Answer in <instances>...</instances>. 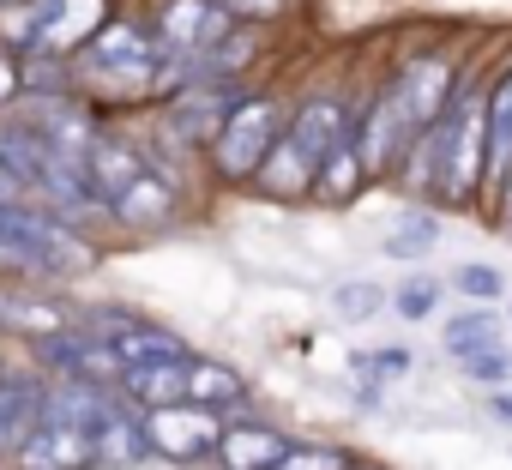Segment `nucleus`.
Instances as JSON below:
<instances>
[{"label":"nucleus","mask_w":512,"mask_h":470,"mask_svg":"<svg viewBox=\"0 0 512 470\" xmlns=\"http://www.w3.org/2000/svg\"><path fill=\"white\" fill-rule=\"evenodd\" d=\"M0 157L25 175V187H31L37 205L61 211L67 223H73V217H109V205H103V193H97V181H91V163H85L79 151L43 139L37 127L7 121V127H0Z\"/></svg>","instance_id":"2"},{"label":"nucleus","mask_w":512,"mask_h":470,"mask_svg":"<svg viewBox=\"0 0 512 470\" xmlns=\"http://www.w3.org/2000/svg\"><path fill=\"white\" fill-rule=\"evenodd\" d=\"M109 25V0H25L7 25V49L19 55H79Z\"/></svg>","instance_id":"5"},{"label":"nucleus","mask_w":512,"mask_h":470,"mask_svg":"<svg viewBox=\"0 0 512 470\" xmlns=\"http://www.w3.org/2000/svg\"><path fill=\"white\" fill-rule=\"evenodd\" d=\"M392 314L398 320H434L440 314V278H404V284H392Z\"/></svg>","instance_id":"29"},{"label":"nucleus","mask_w":512,"mask_h":470,"mask_svg":"<svg viewBox=\"0 0 512 470\" xmlns=\"http://www.w3.org/2000/svg\"><path fill=\"white\" fill-rule=\"evenodd\" d=\"M506 314H494V302H476V308H464V314H446L440 320V350L458 362V356H470V350H488V344H506Z\"/></svg>","instance_id":"19"},{"label":"nucleus","mask_w":512,"mask_h":470,"mask_svg":"<svg viewBox=\"0 0 512 470\" xmlns=\"http://www.w3.org/2000/svg\"><path fill=\"white\" fill-rule=\"evenodd\" d=\"M175 211H181V199H175V181L169 175H157V169H145L121 199H115V223H127V229H169L175 223Z\"/></svg>","instance_id":"17"},{"label":"nucleus","mask_w":512,"mask_h":470,"mask_svg":"<svg viewBox=\"0 0 512 470\" xmlns=\"http://www.w3.org/2000/svg\"><path fill=\"white\" fill-rule=\"evenodd\" d=\"M452 290H458L464 302H500V296H506V272H494V266L470 260V266H458V272H452Z\"/></svg>","instance_id":"30"},{"label":"nucleus","mask_w":512,"mask_h":470,"mask_svg":"<svg viewBox=\"0 0 512 470\" xmlns=\"http://www.w3.org/2000/svg\"><path fill=\"white\" fill-rule=\"evenodd\" d=\"M0 326H7V332H31V338H49V332H67V314L49 308V302H31V296L0 290Z\"/></svg>","instance_id":"25"},{"label":"nucleus","mask_w":512,"mask_h":470,"mask_svg":"<svg viewBox=\"0 0 512 470\" xmlns=\"http://www.w3.org/2000/svg\"><path fill=\"white\" fill-rule=\"evenodd\" d=\"M374 187V169H368V157H362V145H356V133L320 163V181H314V199L320 205H350V199H362Z\"/></svg>","instance_id":"18"},{"label":"nucleus","mask_w":512,"mask_h":470,"mask_svg":"<svg viewBox=\"0 0 512 470\" xmlns=\"http://www.w3.org/2000/svg\"><path fill=\"white\" fill-rule=\"evenodd\" d=\"M241 79H223V85H187V91H175L169 97V109H163V133L169 139H181L187 151L193 145H211L217 133H223V121H229V109L241 103Z\"/></svg>","instance_id":"8"},{"label":"nucleus","mask_w":512,"mask_h":470,"mask_svg":"<svg viewBox=\"0 0 512 470\" xmlns=\"http://www.w3.org/2000/svg\"><path fill=\"white\" fill-rule=\"evenodd\" d=\"M506 163H512V67H500V79L488 85V193L506 175Z\"/></svg>","instance_id":"22"},{"label":"nucleus","mask_w":512,"mask_h":470,"mask_svg":"<svg viewBox=\"0 0 512 470\" xmlns=\"http://www.w3.org/2000/svg\"><path fill=\"white\" fill-rule=\"evenodd\" d=\"M145 458H157L151 428H145V410L121 392V398L97 416V470H133V464H145Z\"/></svg>","instance_id":"12"},{"label":"nucleus","mask_w":512,"mask_h":470,"mask_svg":"<svg viewBox=\"0 0 512 470\" xmlns=\"http://www.w3.org/2000/svg\"><path fill=\"white\" fill-rule=\"evenodd\" d=\"M350 470H380V464H368V458H350Z\"/></svg>","instance_id":"37"},{"label":"nucleus","mask_w":512,"mask_h":470,"mask_svg":"<svg viewBox=\"0 0 512 470\" xmlns=\"http://www.w3.org/2000/svg\"><path fill=\"white\" fill-rule=\"evenodd\" d=\"M43 398H49V380L0 374V458H13L25 446V434L43 422Z\"/></svg>","instance_id":"15"},{"label":"nucleus","mask_w":512,"mask_h":470,"mask_svg":"<svg viewBox=\"0 0 512 470\" xmlns=\"http://www.w3.org/2000/svg\"><path fill=\"white\" fill-rule=\"evenodd\" d=\"M19 470H97V428H79V422H55L43 416L25 446L13 452Z\"/></svg>","instance_id":"10"},{"label":"nucleus","mask_w":512,"mask_h":470,"mask_svg":"<svg viewBox=\"0 0 512 470\" xmlns=\"http://www.w3.org/2000/svg\"><path fill=\"white\" fill-rule=\"evenodd\" d=\"M278 470H350V452L344 446H320V440H290Z\"/></svg>","instance_id":"31"},{"label":"nucleus","mask_w":512,"mask_h":470,"mask_svg":"<svg viewBox=\"0 0 512 470\" xmlns=\"http://www.w3.org/2000/svg\"><path fill=\"white\" fill-rule=\"evenodd\" d=\"M482 217L500 229V235H512V163H506V175L494 181V193H488V205H482Z\"/></svg>","instance_id":"32"},{"label":"nucleus","mask_w":512,"mask_h":470,"mask_svg":"<svg viewBox=\"0 0 512 470\" xmlns=\"http://www.w3.org/2000/svg\"><path fill=\"white\" fill-rule=\"evenodd\" d=\"M482 404H488V422L512 428V386H488V392H482Z\"/></svg>","instance_id":"35"},{"label":"nucleus","mask_w":512,"mask_h":470,"mask_svg":"<svg viewBox=\"0 0 512 470\" xmlns=\"http://www.w3.org/2000/svg\"><path fill=\"white\" fill-rule=\"evenodd\" d=\"M223 7H229L241 25H272V19L290 13V0H223Z\"/></svg>","instance_id":"33"},{"label":"nucleus","mask_w":512,"mask_h":470,"mask_svg":"<svg viewBox=\"0 0 512 470\" xmlns=\"http://www.w3.org/2000/svg\"><path fill=\"white\" fill-rule=\"evenodd\" d=\"M163 67H169V43L157 37L151 19H109L79 55H73V73L79 85H109L121 97H157L163 91Z\"/></svg>","instance_id":"3"},{"label":"nucleus","mask_w":512,"mask_h":470,"mask_svg":"<svg viewBox=\"0 0 512 470\" xmlns=\"http://www.w3.org/2000/svg\"><path fill=\"white\" fill-rule=\"evenodd\" d=\"M187 398H193V404H211V410H223V416H241V410H247V380H241V368H229V362L193 356V362H187Z\"/></svg>","instance_id":"20"},{"label":"nucleus","mask_w":512,"mask_h":470,"mask_svg":"<svg viewBox=\"0 0 512 470\" xmlns=\"http://www.w3.org/2000/svg\"><path fill=\"white\" fill-rule=\"evenodd\" d=\"M506 326H512V308H506Z\"/></svg>","instance_id":"38"},{"label":"nucleus","mask_w":512,"mask_h":470,"mask_svg":"<svg viewBox=\"0 0 512 470\" xmlns=\"http://www.w3.org/2000/svg\"><path fill=\"white\" fill-rule=\"evenodd\" d=\"M0 205H37V199H31V187H25V175H19L7 157H0Z\"/></svg>","instance_id":"34"},{"label":"nucleus","mask_w":512,"mask_h":470,"mask_svg":"<svg viewBox=\"0 0 512 470\" xmlns=\"http://www.w3.org/2000/svg\"><path fill=\"white\" fill-rule=\"evenodd\" d=\"M85 163H91V181H97V193H103V205H109V211H115V199H121V193L151 169V163H145V151H139V145H127L121 133H97V139H91V151H85Z\"/></svg>","instance_id":"16"},{"label":"nucleus","mask_w":512,"mask_h":470,"mask_svg":"<svg viewBox=\"0 0 512 470\" xmlns=\"http://www.w3.org/2000/svg\"><path fill=\"white\" fill-rule=\"evenodd\" d=\"M416 368V350L410 344H380V350H356L350 356V374L362 380V386H392V380H404Z\"/></svg>","instance_id":"26"},{"label":"nucleus","mask_w":512,"mask_h":470,"mask_svg":"<svg viewBox=\"0 0 512 470\" xmlns=\"http://www.w3.org/2000/svg\"><path fill=\"white\" fill-rule=\"evenodd\" d=\"M386 85H392L398 109L410 115V127L422 133V127H434V121L446 115V103L458 97V85H464V61H458L452 49H440V43H422V49H410V55L392 61Z\"/></svg>","instance_id":"6"},{"label":"nucleus","mask_w":512,"mask_h":470,"mask_svg":"<svg viewBox=\"0 0 512 470\" xmlns=\"http://www.w3.org/2000/svg\"><path fill=\"white\" fill-rule=\"evenodd\" d=\"M314 181H320V163L284 133L278 145H272V157L260 163V175H253V187H260L266 199H278V205H296V199H314Z\"/></svg>","instance_id":"14"},{"label":"nucleus","mask_w":512,"mask_h":470,"mask_svg":"<svg viewBox=\"0 0 512 470\" xmlns=\"http://www.w3.org/2000/svg\"><path fill=\"white\" fill-rule=\"evenodd\" d=\"M187 362H145V368H121V392L139 404V410H157V404H181L187 398Z\"/></svg>","instance_id":"21"},{"label":"nucleus","mask_w":512,"mask_h":470,"mask_svg":"<svg viewBox=\"0 0 512 470\" xmlns=\"http://www.w3.org/2000/svg\"><path fill=\"white\" fill-rule=\"evenodd\" d=\"M37 356H43V368H55V374L121 386V350H115V338H103V332H49V338H37Z\"/></svg>","instance_id":"11"},{"label":"nucleus","mask_w":512,"mask_h":470,"mask_svg":"<svg viewBox=\"0 0 512 470\" xmlns=\"http://www.w3.org/2000/svg\"><path fill=\"white\" fill-rule=\"evenodd\" d=\"M392 260H428L440 248V205H416L410 217H398L386 229V242H380Z\"/></svg>","instance_id":"23"},{"label":"nucleus","mask_w":512,"mask_h":470,"mask_svg":"<svg viewBox=\"0 0 512 470\" xmlns=\"http://www.w3.org/2000/svg\"><path fill=\"white\" fill-rule=\"evenodd\" d=\"M145 428H151L157 458H169V464H217V446H223L229 416L211 410V404L181 398V404H157V410H145Z\"/></svg>","instance_id":"7"},{"label":"nucleus","mask_w":512,"mask_h":470,"mask_svg":"<svg viewBox=\"0 0 512 470\" xmlns=\"http://www.w3.org/2000/svg\"><path fill=\"white\" fill-rule=\"evenodd\" d=\"M151 25L169 43V55H199V49H211V43L241 31V19L223 7V0H157Z\"/></svg>","instance_id":"9"},{"label":"nucleus","mask_w":512,"mask_h":470,"mask_svg":"<svg viewBox=\"0 0 512 470\" xmlns=\"http://www.w3.org/2000/svg\"><path fill=\"white\" fill-rule=\"evenodd\" d=\"M458 374L470 380V386H512V350L506 344H488V350H470V356H458Z\"/></svg>","instance_id":"28"},{"label":"nucleus","mask_w":512,"mask_h":470,"mask_svg":"<svg viewBox=\"0 0 512 470\" xmlns=\"http://www.w3.org/2000/svg\"><path fill=\"white\" fill-rule=\"evenodd\" d=\"M25 7V0H0V13H19Z\"/></svg>","instance_id":"36"},{"label":"nucleus","mask_w":512,"mask_h":470,"mask_svg":"<svg viewBox=\"0 0 512 470\" xmlns=\"http://www.w3.org/2000/svg\"><path fill=\"white\" fill-rule=\"evenodd\" d=\"M284 127H290V103L278 91H241V103L229 109L223 133L205 145L217 181H229V187L253 181V175H260V163L272 157V145L284 139Z\"/></svg>","instance_id":"4"},{"label":"nucleus","mask_w":512,"mask_h":470,"mask_svg":"<svg viewBox=\"0 0 512 470\" xmlns=\"http://www.w3.org/2000/svg\"><path fill=\"white\" fill-rule=\"evenodd\" d=\"M386 308H392V290H380V284H338V290H332V314H338L344 326L380 320Z\"/></svg>","instance_id":"27"},{"label":"nucleus","mask_w":512,"mask_h":470,"mask_svg":"<svg viewBox=\"0 0 512 470\" xmlns=\"http://www.w3.org/2000/svg\"><path fill=\"white\" fill-rule=\"evenodd\" d=\"M290 452V434L260 422V416H229L223 428V446H217V464L223 470H278Z\"/></svg>","instance_id":"13"},{"label":"nucleus","mask_w":512,"mask_h":470,"mask_svg":"<svg viewBox=\"0 0 512 470\" xmlns=\"http://www.w3.org/2000/svg\"><path fill=\"white\" fill-rule=\"evenodd\" d=\"M97 248L49 205H0V278H85Z\"/></svg>","instance_id":"1"},{"label":"nucleus","mask_w":512,"mask_h":470,"mask_svg":"<svg viewBox=\"0 0 512 470\" xmlns=\"http://www.w3.org/2000/svg\"><path fill=\"white\" fill-rule=\"evenodd\" d=\"M115 350H121V368H145V362H181V356H187V344H181L175 332H163V326H145V320H133L127 332H115Z\"/></svg>","instance_id":"24"}]
</instances>
